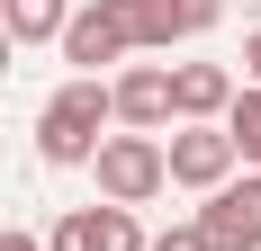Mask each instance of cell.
Returning a JSON list of instances; mask_svg holds the SVG:
<instances>
[{
    "instance_id": "cell-10",
    "label": "cell",
    "mask_w": 261,
    "mask_h": 251,
    "mask_svg": "<svg viewBox=\"0 0 261 251\" xmlns=\"http://www.w3.org/2000/svg\"><path fill=\"white\" fill-rule=\"evenodd\" d=\"M72 0H0V36L9 45H63Z\"/></svg>"
},
{
    "instance_id": "cell-9",
    "label": "cell",
    "mask_w": 261,
    "mask_h": 251,
    "mask_svg": "<svg viewBox=\"0 0 261 251\" xmlns=\"http://www.w3.org/2000/svg\"><path fill=\"white\" fill-rule=\"evenodd\" d=\"M108 9H117V27H126L135 54H171L189 36V27H180V0H108Z\"/></svg>"
},
{
    "instance_id": "cell-15",
    "label": "cell",
    "mask_w": 261,
    "mask_h": 251,
    "mask_svg": "<svg viewBox=\"0 0 261 251\" xmlns=\"http://www.w3.org/2000/svg\"><path fill=\"white\" fill-rule=\"evenodd\" d=\"M0 251H45V233H27V225H0Z\"/></svg>"
},
{
    "instance_id": "cell-14",
    "label": "cell",
    "mask_w": 261,
    "mask_h": 251,
    "mask_svg": "<svg viewBox=\"0 0 261 251\" xmlns=\"http://www.w3.org/2000/svg\"><path fill=\"white\" fill-rule=\"evenodd\" d=\"M243 90H261V27L243 36Z\"/></svg>"
},
{
    "instance_id": "cell-12",
    "label": "cell",
    "mask_w": 261,
    "mask_h": 251,
    "mask_svg": "<svg viewBox=\"0 0 261 251\" xmlns=\"http://www.w3.org/2000/svg\"><path fill=\"white\" fill-rule=\"evenodd\" d=\"M216 18H225V0H180V27H189V36H207Z\"/></svg>"
},
{
    "instance_id": "cell-11",
    "label": "cell",
    "mask_w": 261,
    "mask_h": 251,
    "mask_svg": "<svg viewBox=\"0 0 261 251\" xmlns=\"http://www.w3.org/2000/svg\"><path fill=\"white\" fill-rule=\"evenodd\" d=\"M225 144H234L243 171H261V90H234V108H225Z\"/></svg>"
},
{
    "instance_id": "cell-1",
    "label": "cell",
    "mask_w": 261,
    "mask_h": 251,
    "mask_svg": "<svg viewBox=\"0 0 261 251\" xmlns=\"http://www.w3.org/2000/svg\"><path fill=\"white\" fill-rule=\"evenodd\" d=\"M108 125H117L108 81H63L45 99V117H36V162L45 171H90V152L108 144Z\"/></svg>"
},
{
    "instance_id": "cell-4",
    "label": "cell",
    "mask_w": 261,
    "mask_h": 251,
    "mask_svg": "<svg viewBox=\"0 0 261 251\" xmlns=\"http://www.w3.org/2000/svg\"><path fill=\"white\" fill-rule=\"evenodd\" d=\"M198 242L207 251H261V171L225 179V189L198 206Z\"/></svg>"
},
{
    "instance_id": "cell-13",
    "label": "cell",
    "mask_w": 261,
    "mask_h": 251,
    "mask_svg": "<svg viewBox=\"0 0 261 251\" xmlns=\"http://www.w3.org/2000/svg\"><path fill=\"white\" fill-rule=\"evenodd\" d=\"M144 251H207V242H198V225H171V233H153Z\"/></svg>"
},
{
    "instance_id": "cell-6",
    "label": "cell",
    "mask_w": 261,
    "mask_h": 251,
    "mask_svg": "<svg viewBox=\"0 0 261 251\" xmlns=\"http://www.w3.org/2000/svg\"><path fill=\"white\" fill-rule=\"evenodd\" d=\"M243 81L225 63H171V125H225Z\"/></svg>"
},
{
    "instance_id": "cell-8",
    "label": "cell",
    "mask_w": 261,
    "mask_h": 251,
    "mask_svg": "<svg viewBox=\"0 0 261 251\" xmlns=\"http://www.w3.org/2000/svg\"><path fill=\"white\" fill-rule=\"evenodd\" d=\"M45 251H144V225H135L126 206H72L45 233Z\"/></svg>"
},
{
    "instance_id": "cell-16",
    "label": "cell",
    "mask_w": 261,
    "mask_h": 251,
    "mask_svg": "<svg viewBox=\"0 0 261 251\" xmlns=\"http://www.w3.org/2000/svg\"><path fill=\"white\" fill-rule=\"evenodd\" d=\"M9 54H18V45H9V36H0V72H9Z\"/></svg>"
},
{
    "instance_id": "cell-5",
    "label": "cell",
    "mask_w": 261,
    "mask_h": 251,
    "mask_svg": "<svg viewBox=\"0 0 261 251\" xmlns=\"http://www.w3.org/2000/svg\"><path fill=\"white\" fill-rule=\"evenodd\" d=\"M126 27H117V9L108 0H81L72 9V27H63V63H72V81H99L108 63H126Z\"/></svg>"
},
{
    "instance_id": "cell-7",
    "label": "cell",
    "mask_w": 261,
    "mask_h": 251,
    "mask_svg": "<svg viewBox=\"0 0 261 251\" xmlns=\"http://www.w3.org/2000/svg\"><path fill=\"white\" fill-rule=\"evenodd\" d=\"M108 108H117L126 135H162L171 125V72L162 63H126V72L108 81Z\"/></svg>"
},
{
    "instance_id": "cell-3",
    "label": "cell",
    "mask_w": 261,
    "mask_h": 251,
    "mask_svg": "<svg viewBox=\"0 0 261 251\" xmlns=\"http://www.w3.org/2000/svg\"><path fill=\"white\" fill-rule=\"evenodd\" d=\"M162 162H171V189H189V198H216L243 171L234 144H225V125H171L162 135Z\"/></svg>"
},
{
    "instance_id": "cell-2",
    "label": "cell",
    "mask_w": 261,
    "mask_h": 251,
    "mask_svg": "<svg viewBox=\"0 0 261 251\" xmlns=\"http://www.w3.org/2000/svg\"><path fill=\"white\" fill-rule=\"evenodd\" d=\"M90 179H99V206H144V198H162L171 189V162H162V135H108L99 152H90Z\"/></svg>"
}]
</instances>
